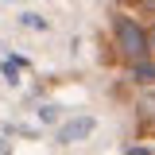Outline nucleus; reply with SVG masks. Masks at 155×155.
Segmentation results:
<instances>
[{
    "label": "nucleus",
    "mask_w": 155,
    "mask_h": 155,
    "mask_svg": "<svg viewBox=\"0 0 155 155\" xmlns=\"http://www.w3.org/2000/svg\"><path fill=\"white\" fill-rule=\"evenodd\" d=\"M147 4H155V0H147Z\"/></svg>",
    "instance_id": "8"
},
{
    "label": "nucleus",
    "mask_w": 155,
    "mask_h": 155,
    "mask_svg": "<svg viewBox=\"0 0 155 155\" xmlns=\"http://www.w3.org/2000/svg\"><path fill=\"white\" fill-rule=\"evenodd\" d=\"M132 74H136V81H155V66L151 62H136Z\"/></svg>",
    "instance_id": "3"
},
{
    "label": "nucleus",
    "mask_w": 155,
    "mask_h": 155,
    "mask_svg": "<svg viewBox=\"0 0 155 155\" xmlns=\"http://www.w3.org/2000/svg\"><path fill=\"white\" fill-rule=\"evenodd\" d=\"M23 23H27V27H35V31H47V19L35 16V12H27V16H23Z\"/></svg>",
    "instance_id": "4"
},
{
    "label": "nucleus",
    "mask_w": 155,
    "mask_h": 155,
    "mask_svg": "<svg viewBox=\"0 0 155 155\" xmlns=\"http://www.w3.org/2000/svg\"><path fill=\"white\" fill-rule=\"evenodd\" d=\"M116 43H120V51L132 58V62H143V54L151 51V39L143 35V27L132 23V19H116Z\"/></svg>",
    "instance_id": "1"
},
{
    "label": "nucleus",
    "mask_w": 155,
    "mask_h": 155,
    "mask_svg": "<svg viewBox=\"0 0 155 155\" xmlns=\"http://www.w3.org/2000/svg\"><path fill=\"white\" fill-rule=\"evenodd\" d=\"M93 128H97L93 116H74V120H66V124L58 128V143H78V140H85Z\"/></svg>",
    "instance_id": "2"
},
{
    "label": "nucleus",
    "mask_w": 155,
    "mask_h": 155,
    "mask_svg": "<svg viewBox=\"0 0 155 155\" xmlns=\"http://www.w3.org/2000/svg\"><path fill=\"white\" fill-rule=\"evenodd\" d=\"M147 39H151V51H155V27H151V31H147Z\"/></svg>",
    "instance_id": "7"
},
{
    "label": "nucleus",
    "mask_w": 155,
    "mask_h": 155,
    "mask_svg": "<svg viewBox=\"0 0 155 155\" xmlns=\"http://www.w3.org/2000/svg\"><path fill=\"white\" fill-rule=\"evenodd\" d=\"M54 116H58V109H54V105H43V109H39V120H43V124H51Z\"/></svg>",
    "instance_id": "5"
},
{
    "label": "nucleus",
    "mask_w": 155,
    "mask_h": 155,
    "mask_svg": "<svg viewBox=\"0 0 155 155\" xmlns=\"http://www.w3.org/2000/svg\"><path fill=\"white\" fill-rule=\"evenodd\" d=\"M128 155H147V151H143V147H132V151H128Z\"/></svg>",
    "instance_id": "6"
}]
</instances>
